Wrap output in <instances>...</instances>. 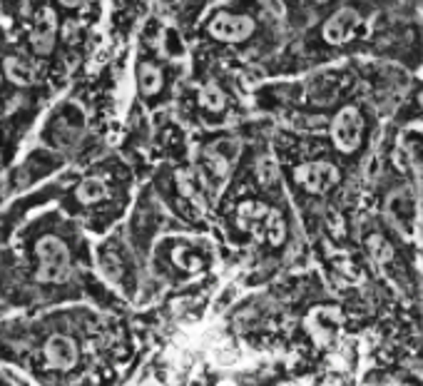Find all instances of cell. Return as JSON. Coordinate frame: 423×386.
<instances>
[{
    "instance_id": "6da1fadb",
    "label": "cell",
    "mask_w": 423,
    "mask_h": 386,
    "mask_svg": "<svg viewBox=\"0 0 423 386\" xmlns=\"http://www.w3.org/2000/svg\"><path fill=\"white\" fill-rule=\"evenodd\" d=\"M35 255H38V281H65L70 277V249L63 239L52 235L40 237L35 242Z\"/></svg>"
},
{
    "instance_id": "7a4b0ae2",
    "label": "cell",
    "mask_w": 423,
    "mask_h": 386,
    "mask_svg": "<svg viewBox=\"0 0 423 386\" xmlns=\"http://www.w3.org/2000/svg\"><path fill=\"white\" fill-rule=\"evenodd\" d=\"M361 135H364V115L354 105L344 107L336 112V118L332 120V142L338 152H354L361 144Z\"/></svg>"
},
{
    "instance_id": "3957f363",
    "label": "cell",
    "mask_w": 423,
    "mask_h": 386,
    "mask_svg": "<svg viewBox=\"0 0 423 386\" xmlns=\"http://www.w3.org/2000/svg\"><path fill=\"white\" fill-rule=\"evenodd\" d=\"M294 182L301 184L309 195H324L338 182V167L332 162H304L294 167Z\"/></svg>"
},
{
    "instance_id": "277c9868",
    "label": "cell",
    "mask_w": 423,
    "mask_h": 386,
    "mask_svg": "<svg viewBox=\"0 0 423 386\" xmlns=\"http://www.w3.org/2000/svg\"><path fill=\"white\" fill-rule=\"evenodd\" d=\"M254 20L249 15H232V13H217L209 20V35L221 43H244L254 35Z\"/></svg>"
},
{
    "instance_id": "5b68a950",
    "label": "cell",
    "mask_w": 423,
    "mask_h": 386,
    "mask_svg": "<svg viewBox=\"0 0 423 386\" xmlns=\"http://www.w3.org/2000/svg\"><path fill=\"white\" fill-rule=\"evenodd\" d=\"M43 356H45V364L55 372H70L80 359V347L78 341L65 334H55L45 341L43 347Z\"/></svg>"
},
{
    "instance_id": "8992f818",
    "label": "cell",
    "mask_w": 423,
    "mask_h": 386,
    "mask_svg": "<svg viewBox=\"0 0 423 386\" xmlns=\"http://www.w3.org/2000/svg\"><path fill=\"white\" fill-rule=\"evenodd\" d=\"M361 25V15L354 8H341L332 18L326 20L324 28H321V38L329 43V45H341L346 40L356 33V28Z\"/></svg>"
},
{
    "instance_id": "52a82bcc",
    "label": "cell",
    "mask_w": 423,
    "mask_h": 386,
    "mask_svg": "<svg viewBox=\"0 0 423 386\" xmlns=\"http://www.w3.org/2000/svg\"><path fill=\"white\" fill-rule=\"evenodd\" d=\"M55 38H58V15L50 6L40 8L33 23V38L30 45L38 55H50L55 47Z\"/></svg>"
},
{
    "instance_id": "ba28073f",
    "label": "cell",
    "mask_w": 423,
    "mask_h": 386,
    "mask_svg": "<svg viewBox=\"0 0 423 386\" xmlns=\"http://www.w3.org/2000/svg\"><path fill=\"white\" fill-rule=\"evenodd\" d=\"M344 321V317H341V312H338L336 307H316L309 312V332H314L316 336H326L329 334V329L338 327Z\"/></svg>"
},
{
    "instance_id": "9c48e42d",
    "label": "cell",
    "mask_w": 423,
    "mask_h": 386,
    "mask_svg": "<svg viewBox=\"0 0 423 386\" xmlns=\"http://www.w3.org/2000/svg\"><path fill=\"white\" fill-rule=\"evenodd\" d=\"M257 235L264 237V239H267L272 247H281V244H284V239H287V222H284L281 212L269 210L267 217L261 219L259 232H257Z\"/></svg>"
},
{
    "instance_id": "30bf717a",
    "label": "cell",
    "mask_w": 423,
    "mask_h": 386,
    "mask_svg": "<svg viewBox=\"0 0 423 386\" xmlns=\"http://www.w3.org/2000/svg\"><path fill=\"white\" fill-rule=\"evenodd\" d=\"M137 83H140V92H142L144 98H152V95L162 90L164 75L155 63H140V67H137Z\"/></svg>"
},
{
    "instance_id": "8fae6325",
    "label": "cell",
    "mask_w": 423,
    "mask_h": 386,
    "mask_svg": "<svg viewBox=\"0 0 423 386\" xmlns=\"http://www.w3.org/2000/svg\"><path fill=\"white\" fill-rule=\"evenodd\" d=\"M105 197H107V184H105L102 177H85L75 187V200L80 204H95Z\"/></svg>"
},
{
    "instance_id": "7c38bea8",
    "label": "cell",
    "mask_w": 423,
    "mask_h": 386,
    "mask_svg": "<svg viewBox=\"0 0 423 386\" xmlns=\"http://www.w3.org/2000/svg\"><path fill=\"white\" fill-rule=\"evenodd\" d=\"M6 75L13 80V83H18V85H28V83H33L35 70L23 55H8L6 58Z\"/></svg>"
},
{
    "instance_id": "4fadbf2b",
    "label": "cell",
    "mask_w": 423,
    "mask_h": 386,
    "mask_svg": "<svg viewBox=\"0 0 423 386\" xmlns=\"http://www.w3.org/2000/svg\"><path fill=\"white\" fill-rule=\"evenodd\" d=\"M269 207L267 204H261V202H241L239 207H237V215H239V222L244 224L247 229H252V232H259V224L261 219L267 217Z\"/></svg>"
},
{
    "instance_id": "5bb4252c",
    "label": "cell",
    "mask_w": 423,
    "mask_h": 386,
    "mask_svg": "<svg viewBox=\"0 0 423 386\" xmlns=\"http://www.w3.org/2000/svg\"><path fill=\"white\" fill-rule=\"evenodd\" d=\"M199 105L207 112H221L227 107V95L221 92V87L217 83H207V85L199 90Z\"/></svg>"
},
{
    "instance_id": "9a60e30c",
    "label": "cell",
    "mask_w": 423,
    "mask_h": 386,
    "mask_svg": "<svg viewBox=\"0 0 423 386\" xmlns=\"http://www.w3.org/2000/svg\"><path fill=\"white\" fill-rule=\"evenodd\" d=\"M366 247H369L371 257L376 259V264H381V267H384V264H389L391 259H393V247L386 242V237L371 235L369 239H366Z\"/></svg>"
},
{
    "instance_id": "2e32d148",
    "label": "cell",
    "mask_w": 423,
    "mask_h": 386,
    "mask_svg": "<svg viewBox=\"0 0 423 386\" xmlns=\"http://www.w3.org/2000/svg\"><path fill=\"white\" fill-rule=\"evenodd\" d=\"M172 262L184 272H199L204 267L202 257H197L195 252H189L187 247H175L172 249Z\"/></svg>"
},
{
    "instance_id": "e0dca14e",
    "label": "cell",
    "mask_w": 423,
    "mask_h": 386,
    "mask_svg": "<svg viewBox=\"0 0 423 386\" xmlns=\"http://www.w3.org/2000/svg\"><path fill=\"white\" fill-rule=\"evenodd\" d=\"M257 177H259V182L264 184V187H272V184H276V180H279V167H276V162H274L272 158H261L259 162H257Z\"/></svg>"
},
{
    "instance_id": "ac0fdd59",
    "label": "cell",
    "mask_w": 423,
    "mask_h": 386,
    "mask_svg": "<svg viewBox=\"0 0 423 386\" xmlns=\"http://www.w3.org/2000/svg\"><path fill=\"white\" fill-rule=\"evenodd\" d=\"M102 272L110 281H120V277H122V262H120V257L115 252H105L102 255Z\"/></svg>"
},
{
    "instance_id": "d6986e66",
    "label": "cell",
    "mask_w": 423,
    "mask_h": 386,
    "mask_svg": "<svg viewBox=\"0 0 423 386\" xmlns=\"http://www.w3.org/2000/svg\"><path fill=\"white\" fill-rule=\"evenodd\" d=\"M75 35H78V23H72V20H70V23L65 25V38L72 43V40H75Z\"/></svg>"
},
{
    "instance_id": "ffe728a7",
    "label": "cell",
    "mask_w": 423,
    "mask_h": 386,
    "mask_svg": "<svg viewBox=\"0 0 423 386\" xmlns=\"http://www.w3.org/2000/svg\"><path fill=\"white\" fill-rule=\"evenodd\" d=\"M60 6H65V8H80L85 3V0H58Z\"/></svg>"
},
{
    "instance_id": "44dd1931",
    "label": "cell",
    "mask_w": 423,
    "mask_h": 386,
    "mask_svg": "<svg viewBox=\"0 0 423 386\" xmlns=\"http://www.w3.org/2000/svg\"><path fill=\"white\" fill-rule=\"evenodd\" d=\"M418 105H421V110H423V90L418 92Z\"/></svg>"
},
{
    "instance_id": "7402d4cb",
    "label": "cell",
    "mask_w": 423,
    "mask_h": 386,
    "mask_svg": "<svg viewBox=\"0 0 423 386\" xmlns=\"http://www.w3.org/2000/svg\"><path fill=\"white\" fill-rule=\"evenodd\" d=\"M314 3H319V6H324V3H329V0H314Z\"/></svg>"
}]
</instances>
